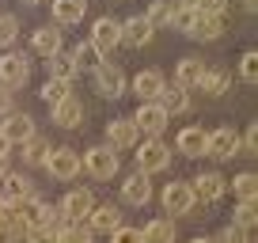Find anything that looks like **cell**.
Instances as JSON below:
<instances>
[{"label":"cell","instance_id":"1","mask_svg":"<svg viewBox=\"0 0 258 243\" xmlns=\"http://www.w3.org/2000/svg\"><path fill=\"white\" fill-rule=\"evenodd\" d=\"M133 122H137V130H141V133H148V137H160V133L167 130L171 114L163 110L160 99H141V106H137V114H133Z\"/></svg>","mask_w":258,"mask_h":243},{"label":"cell","instance_id":"2","mask_svg":"<svg viewBox=\"0 0 258 243\" xmlns=\"http://www.w3.org/2000/svg\"><path fill=\"white\" fill-rule=\"evenodd\" d=\"M80 160H84V167H88V175H91V178H114V175H118V156H114V148H110V145H95V148H88Z\"/></svg>","mask_w":258,"mask_h":243},{"label":"cell","instance_id":"3","mask_svg":"<svg viewBox=\"0 0 258 243\" xmlns=\"http://www.w3.org/2000/svg\"><path fill=\"white\" fill-rule=\"evenodd\" d=\"M46 167H49V175L53 178H61V183H69V178H76L80 175V167H84V160H80V152L76 148H53V152L46 156Z\"/></svg>","mask_w":258,"mask_h":243},{"label":"cell","instance_id":"4","mask_svg":"<svg viewBox=\"0 0 258 243\" xmlns=\"http://www.w3.org/2000/svg\"><path fill=\"white\" fill-rule=\"evenodd\" d=\"M235 152H239V133L235 130L220 126V130L205 133V152L202 156H209V160H232Z\"/></svg>","mask_w":258,"mask_h":243},{"label":"cell","instance_id":"5","mask_svg":"<svg viewBox=\"0 0 258 243\" xmlns=\"http://www.w3.org/2000/svg\"><path fill=\"white\" fill-rule=\"evenodd\" d=\"M27 80H31V65H27L23 53H4L0 57V88L19 91Z\"/></svg>","mask_w":258,"mask_h":243},{"label":"cell","instance_id":"6","mask_svg":"<svg viewBox=\"0 0 258 243\" xmlns=\"http://www.w3.org/2000/svg\"><path fill=\"white\" fill-rule=\"evenodd\" d=\"M160 202H163V209H167V217H182V213H190L194 209V187L190 183H171V187H163V194H160Z\"/></svg>","mask_w":258,"mask_h":243},{"label":"cell","instance_id":"7","mask_svg":"<svg viewBox=\"0 0 258 243\" xmlns=\"http://www.w3.org/2000/svg\"><path fill=\"white\" fill-rule=\"evenodd\" d=\"M137 167L145 171V175H156V171H163V167H171V148L163 145V141H145L141 145V152H137Z\"/></svg>","mask_w":258,"mask_h":243},{"label":"cell","instance_id":"8","mask_svg":"<svg viewBox=\"0 0 258 243\" xmlns=\"http://www.w3.org/2000/svg\"><path fill=\"white\" fill-rule=\"evenodd\" d=\"M91 73H95V88L103 91L106 99H121V91H125V76H121L118 65H110V61L103 57V61H99Z\"/></svg>","mask_w":258,"mask_h":243},{"label":"cell","instance_id":"9","mask_svg":"<svg viewBox=\"0 0 258 243\" xmlns=\"http://www.w3.org/2000/svg\"><path fill=\"white\" fill-rule=\"evenodd\" d=\"M91 205H95L91 190H88V187H80V190H69V194L61 198V205H57V209H61V217H64V220H73V224H80V220H84V217L91 213Z\"/></svg>","mask_w":258,"mask_h":243},{"label":"cell","instance_id":"10","mask_svg":"<svg viewBox=\"0 0 258 243\" xmlns=\"http://www.w3.org/2000/svg\"><path fill=\"white\" fill-rule=\"evenodd\" d=\"M220 31H224V16H220V12H194L190 27H186V34H190V38H198V42L217 38Z\"/></svg>","mask_w":258,"mask_h":243},{"label":"cell","instance_id":"11","mask_svg":"<svg viewBox=\"0 0 258 243\" xmlns=\"http://www.w3.org/2000/svg\"><path fill=\"white\" fill-rule=\"evenodd\" d=\"M91 42H95L99 53H110L114 46H121V23L110 19V16L95 19V27H91Z\"/></svg>","mask_w":258,"mask_h":243},{"label":"cell","instance_id":"12","mask_svg":"<svg viewBox=\"0 0 258 243\" xmlns=\"http://www.w3.org/2000/svg\"><path fill=\"white\" fill-rule=\"evenodd\" d=\"M106 141H110V148H133L141 141V130L133 118H118L106 126Z\"/></svg>","mask_w":258,"mask_h":243},{"label":"cell","instance_id":"13","mask_svg":"<svg viewBox=\"0 0 258 243\" xmlns=\"http://www.w3.org/2000/svg\"><path fill=\"white\" fill-rule=\"evenodd\" d=\"M190 187H194V198H198V202H217V198H224L228 183H224V175H217V171H205V175L194 178Z\"/></svg>","mask_w":258,"mask_h":243},{"label":"cell","instance_id":"14","mask_svg":"<svg viewBox=\"0 0 258 243\" xmlns=\"http://www.w3.org/2000/svg\"><path fill=\"white\" fill-rule=\"evenodd\" d=\"M34 190H31V183H27L23 175H4L0 178V198H4V205H8V209H16L19 202H27V198H31Z\"/></svg>","mask_w":258,"mask_h":243},{"label":"cell","instance_id":"15","mask_svg":"<svg viewBox=\"0 0 258 243\" xmlns=\"http://www.w3.org/2000/svg\"><path fill=\"white\" fill-rule=\"evenodd\" d=\"M84 220H88V228H91L95 235H110L114 228L121 224V213L114 209V205H91V213H88Z\"/></svg>","mask_w":258,"mask_h":243},{"label":"cell","instance_id":"16","mask_svg":"<svg viewBox=\"0 0 258 243\" xmlns=\"http://www.w3.org/2000/svg\"><path fill=\"white\" fill-rule=\"evenodd\" d=\"M0 133H4L12 145H23V141L34 133L31 114H16V110H8V114H4V126H0Z\"/></svg>","mask_w":258,"mask_h":243},{"label":"cell","instance_id":"17","mask_svg":"<svg viewBox=\"0 0 258 243\" xmlns=\"http://www.w3.org/2000/svg\"><path fill=\"white\" fill-rule=\"evenodd\" d=\"M121 198H125L129 205H145L148 198H152V183H148V175H145L141 167L133 171L125 183H121Z\"/></svg>","mask_w":258,"mask_h":243},{"label":"cell","instance_id":"18","mask_svg":"<svg viewBox=\"0 0 258 243\" xmlns=\"http://www.w3.org/2000/svg\"><path fill=\"white\" fill-rule=\"evenodd\" d=\"M152 31L156 27L148 23L145 16H133V19L121 23V42H125V46H148V42H152Z\"/></svg>","mask_w":258,"mask_h":243},{"label":"cell","instance_id":"19","mask_svg":"<svg viewBox=\"0 0 258 243\" xmlns=\"http://www.w3.org/2000/svg\"><path fill=\"white\" fill-rule=\"evenodd\" d=\"M53 110V126H64V130H76L80 126V118H84V106H80V99H73V95H64L57 106H49Z\"/></svg>","mask_w":258,"mask_h":243},{"label":"cell","instance_id":"20","mask_svg":"<svg viewBox=\"0 0 258 243\" xmlns=\"http://www.w3.org/2000/svg\"><path fill=\"white\" fill-rule=\"evenodd\" d=\"M163 73H156V69H145V73L133 76V91H137V99H160L163 91Z\"/></svg>","mask_w":258,"mask_h":243},{"label":"cell","instance_id":"21","mask_svg":"<svg viewBox=\"0 0 258 243\" xmlns=\"http://www.w3.org/2000/svg\"><path fill=\"white\" fill-rule=\"evenodd\" d=\"M202 76H205V65L198 61V57H182V61L175 65L178 88H198V84H202Z\"/></svg>","mask_w":258,"mask_h":243},{"label":"cell","instance_id":"22","mask_svg":"<svg viewBox=\"0 0 258 243\" xmlns=\"http://www.w3.org/2000/svg\"><path fill=\"white\" fill-rule=\"evenodd\" d=\"M31 49L38 57H53L57 49H61V31H53V27H42V31L31 34Z\"/></svg>","mask_w":258,"mask_h":243},{"label":"cell","instance_id":"23","mask_svg":"<svg viewBox=\"0 0 258 243\" xmlns=\"http://www.w3.org/2000/svg\"><path fill=\"white\" fill-rule=\"evenodd\" d=\"M84 16H88V0H53L57 23H80Z\"/></svg>","mask_w":258,"mask_h":243},{"label":"cell","instance_id":"24","mask_svg":"<svg viewBox=\"0 0 258 243\" xmlns=\"http://www.w3.org/2000/svg\"><path fill=\"white\" fill-rule=\"evenodd\" d=\"M23 163H31V167H42L46 163V156H49V141L46 137H38V133H31V137L23 141Z\"/></svg>","mask_w":258,"mask_h":243},{"label":"cell","instance_id":"25","mask_svg":"<svg viewBox=\"0 0 258 243\" xmlns=\"http://www.w3.org/2000/svg\"><path fill=\"white\" fill-rule=\"evenodd\" d=\"M160 103H163V110L167 114H182V110H190V95H186V88H167L163 84V91H160Z\"/></svg>","mask_w":258,"mask_h":243},{"label":"cell","instance_id":"26","mask_svg":"<svg viewBox=\"0 0 258 243\" xmlns=\"http://www.w3.org/2000/svg\"><path fill=\"white\" fill-rule=\"evenodd\" d=\"M178 152L182 156H202L205 152V133L198 130V126H186V130L178 133Z\"/></svg>","mask_w":258,"mask_h":243},{"label":"cell","instance_id":"27","mask_svg":"<svg viewBox=\"0 0 258 243\" xmlns=\"http://www.w3.org/2000/svg\"><path fill=\"white\" fill-rule=\"evenodd\" d=\"M171 16H175V0H152L145 12V19L152 27H171Z\"/></svg>","mask_w":258,"mask_h":243},{"label":"cell","instance_id":"28","mask_svg":"<svg viewBox=\"0 0 258 243\" xmlns=\"http://www.w3.org/2000/svg\"><path fill=\"white\" fill-rule=\"evenodd\" d=\"M76 73H80V69H76V61H73V57H64L61 49L49 57V76H53V80H69V84H73Z\"/></svg>","mask_w":258,"mask_h":243},{"label":"cell","instance_id":"29","mask_svg":"<svg viewBox=\"0 0 258 243\" xmlns=\"http://www.w3.org/2000/svg\"><path fill=\"white\" fill-rule=\"evenodd\" d=\"M141 239L145 243H167V239H175V224L171 220H152L148 228H141Z\"/></svg>","mask_w":258,"mask_h":243},{"label":"cell","instance_id":"30","mask_svg":"<svg viewBox=\"0 0 258 243\" xmlns=\"http://www.w3.org/2000/svg\"><path fill=\"white\" fill-rule=\"evenodd\" d=\"M73 61H76V69H95L99 61H103V53L95 49V42H80V46L73 49Z\"/></svg>","mask_w":258,"mask_h":243},{"label":"cell","instance_id":"31","mask_svg":"<svg viewBox=\"0 0 258 243\" xmlns=\"http://www.w3.org/2000/svg\"><path fill=\"white\" fill-rule=\"evenodd\" d=\"M232 190H235V198H239V202H254V194H258V178L250 175V171H243V175L232 183Z\"/></svg>","mask_w":258,"mask_h":243},{"label":"cell","instance_id":"32","mask_svg":"<svg viewBox=\"0 0 258 243\" xmlns=\"http://www.w3.org/2000/svg\"><path fill=\"white\" fill-rule=\"evenodd\" d=\"M64 95H69V80H53V76H49V80L42 84V99H46V106H57Z\"/></svg>","mask_w":258,"mask_h":243},{"label":"cell","instance_id":"33","mask_svg":"<svg viewBox=\"0 0 258 243\" xmlns=\"http://www.w3.org/2000/svg\"><path fill=\"white\" fill-rule=\"evenodd\" d=\"M198 88H205L209 95H220V91L228 88V73H213V69H205V76H202Z\"/></svg>","mask_w":258,"mask_h":243},{"label":"cell","instance_id":"34","mask_svg":"<svg viewBox=\"0 0 258 243\" xmlns=\"http://www.w3.org/2000/svg\"><path fill=\"white\" fill-rule=\"evenodd\" d=\"M16 38H19V23H16V16H0V49H8Z\"/></svg>","mask_w":258,"mask_h":243},{"label":"cell","instance_id":"35","mask_svg":"<svg viewBox=\"0 0 258 243\" xmlns=\"http://www.w3.org/2000/svg\"><path fill=\"white\" fill-rule=\"evenodd\" d=\"M239 76H243L247 84H254V80H258V53H254V49H250V53H243V61H239Z\"/></svg>","mask_w":258,"mask_h":243},{"label":"cell","instance_id":"36","mask_svg":"<svg viewBox=\"0 0 258 243\" xmlns=\"http://www.w3.org/2000/svg\"><path fill=\"white\" fill-rule=\"evenodd\" d=\"M254 202H243L239 209H235V217H232V224H243V228H254Z\"/></svg>","mask_w":258,"mask_h":243},{"label":"cell","instance_id":"37","mask_svg":"<svg viewBox=\"0 0 258 243\" xmlns=\"http://www.w3.org/2000/svg\"><path fill=\"white\" fill-rule=\"evenodd\" d=\"M110 239L114 243H133V239H141V228H114V232H110Z\"/></svg>","mask_w":258,"mask_h":243},{"label":"cell","instance_id":"38","mask_svg":"<svg viewBox=\"0 0 258 243\" xmlns=\"http://www.w3.org/2000/svg\"><path fill=\"white\" fill-rule=\"evenodd\" d=\"M224 4H228V0H198V8H194V12H220V16H224Z\"/></svg>","mask_w":258,"mask_h":243},{"label":"cell","instance_id":"39","mask_svg":"<svg viewBox=\"0 0 258 243\" xmlns=\"http://www.w3.org/2000/svg\"><path fill=\"white\" fill-rule=\"evenodd\" d=\"M254 141H258V130H254V126H250V130H247V137L239 141V148H243V152H247V156H254Z\"/></svg>","mask_w":258,"mask_h":243},{"label":"cell","instance_id":"40","mask_svg":"<svg viewBox=\"0 0 258 243\" xmlns=\"http://www.w3.org/2000/svg\"><path fill=\"white\" fill-rule=\"evenodd\" d=\"M12 110V95H8V88H0V118Z\"/></svg>","mask_w":258,"mask_h":243},{"label":"cell","instance_id":"41","mask_svg":"<svg viewBox=\"0 0 258 243\" xmlns=\"http://www.w3.org/2000/svg\"><path fill=\"white\" fill-rule=\"evenodd\" d=\"M8 148H12V141L4 137V133H0V156H8Z\"/></svg>","mask_w":258,"mask_h":243},{"label":"cell","instance_id":"42","mask_svg":"<svg viewBox=\"0 0 258 243\" xmlns=\"http://www.w3.org/2000/svg\"><path fill=\"white\" fill-rule=\"evenodd\" d=\"M175 8H198V0H175Z\"/></svg>","mask_w":258,"mask_h":243},{"label":"cell","instance_id":"43","mask_svg":"<svg viewBox=\"0 0 258 243\" xmlns=\"http://www.w3.org/2000/svg\"><path fill=\"white\" fill-rule=\"evenodd\" d=\"M8 175V156H0V178Z\"/></svg>","mask_w":258,"mask_h":243},{"label":"cell","instance_id":"44","mask_svg":"<svg viewBox=\"0 0 258 243\" xmlns=\"http://www.w3.org/2000/svg\"><path fill=\"white\" fill-rule=\"evenodd\" d=\"M243 8H247V12H254V8H258V4H254V0H243Z\"/></svg>","mask_w":258,"mask_h":243},{"label":"cell","instance_id":"45","mask_svg":"<svg viewBox=\"0 0 258 243\" xmlns=\"http://www.w3.org/2000/svg\"><path fill=\"white\" fill-rule=\"evenodd\" d=\"M23 4H42V0H23Z\"/></svg>","mask_w":258,"mask_h":243}]
</instances>
